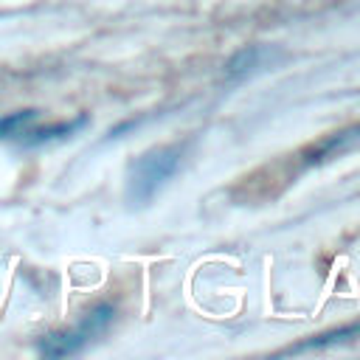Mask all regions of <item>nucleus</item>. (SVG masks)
Instances as JSON below:
<instances>
[{"mask_svg":"<svg viewBox=\"0 0 360 360\" xmlns=\"http://www.w3.org/2000/svg\"><path fill=\"white\" fill-rule=\"evenodd\" d=\"M186 149V143H163L141 152L127 169V200L132 205H146L177 174Z\"/></svg>","mask_w":360,"mask_h":360,"instance_id":"nucleus-1","label":"nucleus"},{"mask_svg":"<svg viewBox=\"0 0 360 360\" xmlns=\"http://www.w3.org/2000/svg\"><path fill=\"white\" fill-rule=\"evenodd\" d=\"M112 321H115V307L107 304V301H98L87 312H82L73 326L53 329V332L42 335L37 340V352L42 357H68V354H76L90 340H96L98 335H104Z\"/></svg>","mask_w":360,"mask_h":360,"instance_id":"nucleus-2","label":"nucleus"},{"mask_svg":"<svg viewBox=\"0 0 360 360\" xmlns=\"http://www.w3.org/2000/svg\"><path fill=\"white\" fill-rule=\"evenodd\" d=\"M360 138V124L357 127H349V129H340V132H332V135H326V138H321L318 143H312L309 149H304L301 152V163L309 169V166H321V163H326L329 158H335L338 152H343L352 141H357Z\"/></svg>","mask_w":360,"mask_h":360,"instance_id":"nucleus-3","label":"nucleus"},{"mask_svg":"<svg viewBox=\"0 0 360 360\" xmlns=\"http://www.w3.org/2000/svg\"><path fill=\"white\" fill-rule=\"evenodd\" d=\"M87 124V115H76L70 121H59V124H48V127H34V129H22V143L25 146H39V143H48V141H59V138H68L73 132H79L82 127Z\"/></svg>","mask_w":360,"mask_h":360,"instance_id":"nucleus-4","label":"nucleus"},{"mask_svg":"<svg viewBox=\"0 0 360 360\" xmlns=\"http://www.w3.org/2000/svg\"><path fill=\"white\" fill-rule=\"evenodd\" d=\"M360 338V323H346L340 329H329V332H321V335H312L295 346H290L287 352L281 354H298V352H309V349H323V346H335V343H346V340H354Z\"/></svg>","mask_w":360,"mask_h":360,"instance_id":"nucleus-5","label":"nucleus"},{"mask_svg":"<svg viewBox=\"0 0 360 360\" xmlns=\"http://www.w3.org/2000/svg\"><path fill=\"white\" fill-rule=\"evenodd\" d=\"M34 118H37V110H31V107L0 115V141H6V138H17Z\"/></svg>","mask_w":360,"mask_h":360,"instance_id":"nucleus-6","label":"nucleus"}]
</instances>
